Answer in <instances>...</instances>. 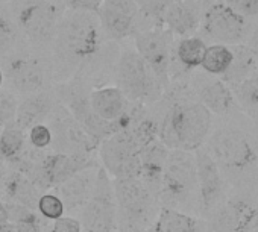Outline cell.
<instances>
[{"mask_svg":"<svg viewBox=\"0 0 258 232\" xmlns=\"http://www.w3.org/2000/svg\"><path fill=\"white\" fill-rule=\"evenodd\" d=\"M90 108L97 117L106 123L121 126L124 115L131 111V102L117 87H100L90 91Z\"/></svg>","mask_w":258,"mask_h":232,"instance_id":"17","label":"cell"},{"mask_svg":"<svg viewBox=\"0 0 258 232\" xmlns=\"http://www.w3.org/2000/svg\"><path fill=\"white\" fill-rule=\"evenodd\" d=\"M4 78L10 84V90L25 96L44 91L47 81L52 79L50 62L41 56L28 52L13 53L5 65Z\"/></svg>","mask_w":258,"mask_h":232,"instance_id":"9","label":"cell"},{"mask_svg":"<svg viewBox=\"0 0 258 232\" xmlns=\"http://www.w3.org/2000/svg\"><path fill=\"white\" fill-rule=\"evenodd\" d=\"M47 122L52 132V146L58 150L56 153L91 157V153L99 147V143L82 129L62 103L56 102Z\"/></svg>","mask_w":258,"mask_h":232,"instance_id":"10","label":"cell"},{"mask_svg":"<svg viewBox=\"0 0 258 232\" xmlns=\"http://www.w3.org/2000/svg\"><path fill=\"white\" fill-rule=\"evenodd\" d=\"M232 58H234V52L231 47L225 44H213L207 47L201 67L208 74L223 76L228 71Z\"/></svg>","mask_w":258,"mask_h":232,"instance_id":"26","label":"cell"},{"mask_svg":"<svg viewBox=\"0 0 258 232\" xmlns=\"http://www.w3.org/2000/svg\"><path fill=\"white\" fill-rule=\"evenodd\" d=\"M10 221V215H8V209L4 203H0V226Z\"/></svg>","mask_w":258,"mask_h":232,"instance_id":"39","label":"cell"},{"mask_svg":"<svg viewBox=\"0 0 258 232\" xmlns=\"http://www.w3.org/2000/svg\"><path fill=\"white\" fill-rule=\"evenodd\" d=\"M59 2H64V0H59Z\"/></svg>","mask_w":258,"mask_h":232,"instance_id":"46","label":"cell"},{"mask_svg":"<svg viewBox=\"0 0 258 232\" xmlns=\"http://www.w3.org/2000/svg\"><path fill=\"white\" fill-rule=\"evenodd\" d=\"M238 94L246 106L258 111V68L238 84Z\"/></svg>","mask_w":258,"mask_h":232,"instance_id":"31","label":"cell"},{"mask_svg":"<svg viewBox=\"0 0 258 232\" xmlns=\"http://www.w3.org/2000/svg\"><path fill=\"white\" fill-rule=\"evenodd\" d=\"M103 32L96 14L66 10L52 43V79L69 82L82 68L99 62Z\"/></svg>","mask_w":258,"mask_h":232,"instance_id":"1","label":"cell"},{"mask_svg":"<svg viewBox=\"0 0 258 232\" xmlns=\"http://www.w3.org/2000/svg\"><path fill=\"white\" fill-rule=\"evenodd\" d=\"M225 5L243 19L258 16V0H225Z\"/></svg>","mask_w":258,"mask_h":232,"instance_id":"35","label":"cell"},{"mask_svg":"<svg viewBox=\"0 0 258 232\" xmlns=\"http://www.w3.org/2000/svg\"><path fill=\"white\" fill-rule=\"evenodd\" d=\"M196 173H198V193L201 208L205 212L216 209L223 197V181L217 163L207 150H195Z\"/></svg>","mask_w":258,"mask_h":232,"instance_id":"16","label":"cell"},{"mask_svg":"<svg viewBox=\"0 0 258 232\" xmlns=\"http://www.w3.org/2000/svg\"><path fill=\"white\" fill-rule=\"evenodd\" d=\"M14 23L20 35L34 47H52L58 25L66 13L59 0H20L14 8Z\"/></svg>","mask_w":258,"mask_h":232,"instance_id":"4","label":"cell"},{"mask_svg":"<svg viewBox=\"0 0 258 232\" xmlns=\"http://www.w3.org/2000/svg\"><path fill=\"white\" fill-rule=\"evenodd\" d=\"M255 120H256V122H258V114H256V119H255Z\"/></svg>","mask_w":258,"mask_h":232,"instance_id":"44","label":"cell"},{"mask_svg":"<svg viewBox=\"0 0 258 232\" xmlns=\"http://www.w3.org/2000/svg\"><path fill=\"white\" fill-rule=\"evenodd\" d=\"M81 227L84 232H115L117 203L112 179L99 167L94 188L81 209Z\"/></svg>","mask_w":258,"mask_h":232,"instance_id":"8","label":"cell"},{"mask_svg":"<svg viewBox=\"0 0 258 232\" xmlns=\"http://www.w3.org/2000/svg\"><path fill=\"white\" fill-rule=\"evenodd\" d=\"M20 37L13 17L0 14V58H10L16 53Z\"/></svg>","mask_w":258,"mask_h":232,"instance_id":"29","label":"cell"},{"mask_svg":"<svg viewBox=\"0 0 258 232\" xmlns=\"http://www.w3.org/2000/svg\"><path fill=\"white\" fill-rule=\"evenodd\" d=\"M134 2L143 17L161 22L164 13L175 0H134Z\"/></svg>","mask_w":258,"mask_h":232,"instance_id":"33","label":"cell"},{"mask_svg":"<svg viewBox=\"0 0 258 232\" xmlns=\"http://www.w3.org/2000/svg\"><path fill=\"white\" fill-rule=\"evenodd\" d=\"M50 232H82V227L78 218L62 215L53 221Z\"/></svg>","mask_w":258,"mask_h":232,"instance_id":"37","label":"cell"},{"mask_svg":"<svg viewBox=\"0 0 258 232\" xmlns=\"http://www.w3.org/2000/svg\"><path fill=\"white\" fill-rule=\"evenodd\" d=\"M4 84H5V78H4V70L0 67V90L4 88Z\"/></svg>","mask_w":258,"mask_h":232,"instance_id":"41","label":"cell"},{"mask_svg":"<svg viewBox=\"0 0 258 232\" xmlns=\"http://www.w3.org/2000/svg\"><path fill=\"white\" fill-rule=\"evenodd\" d=\"M102 169L112 181L140 176V147L129 129H118L99 143Z\"/></svg>","mask_w":258,"mask_h":232,"instance_id":"7","label":"cell"},{"mask_svg":"<svg viewBox=\"0 0 258 232\" xmlns=\"http://www.w3.org/2000/svg\"><path fill=\"white\" fill-rule=\"evenodd\" d=\"M139 16L134 0H105L96 13L103 35L114 41L137 34Z\"/></svg>","mask_w":258,"mask_h":232,"instance_id":"14","label":"cell"},{"mask_svg":"<svg viewBox=\"0 0 258 232\" xmlns=\"http://www.w3.org/2000/svg\"><path fill=\"white\" fill-rule=\"evenodd\" d=\"M169 150L160 138H155L154 141L148 143L140 149V179L143 184L157 196L161 190L163 182V173L166 160L169 155Z\"/></svg>","mask_w":258,"mask_h":232,"instance_id":"19","label":"cell"},{"mask_svg":"<svg viewBox=\"0 0 258 232\" xmlns=\"http://www.w3.org/2000/svg\"><path fill=\"white\" fill-rule=\"evenodd\" d=\"M26 144V132L16 122L8 123L0 132V160H17Z\"/></svg>","mask_w":258,"mask_h":232,"instance_id":"24","label":"cell"},{"mask_svg":"<svg viewBox=\"0 0 258 232\" xmlns=\"http://www.w3.org/2000/svg\"><path fill=\"white\" fill-rule=\"evenodd\" d=\"M55 105H56L55 96L46 90L35 94H29L19 103L16 123L22 129L29 131L31 128L44 123L50 117Z\"/></svg>","mask_w":258,"mask_h":232,"instance_id":"21","label":"cell"},{"mask_svg":"<svg viewBox=\"0 0 258 232\" xmlns=\"http://www.w3.org/2000/svg\"><path fill=\"white\" fill-rule=\"evenodd\" d=\"M0 132H2V126H0Z\"/></svg>","mask_w":258,"mask_h":232,"instance_id":"45","label":"cell"},{"mask_svg":"<svg viewBox=\"0 0 258 232\" xmlns=\"http://www.w3.org/2000/svg\"><path fill=\"white\" fill-rule=\"evenodd\" d=\"M37 209H38V212H40L41 217H44L47 220H53V221L56 218L62 217L64 212H66L64 203L53 193L41 194L40 199H38V202H37Z\"/></svg>","mask_w":258,"mask_h":232,"instance_id":"30","label":"cell"},{"mask_svg":"<svg viewBox=\"0 0 258 232\" xmlns=\"http://www.w3.org/2000/svg\"><path fill=\"white\" fill-rule=\"evenodd\" d=\"M7 193L13 199L14 203L23 205L28 208H37V202L40 199L38 196V187L26 176L16 175L11 179L7 181Z\"/></svg>","mask_w":258,"mask_h":232,"instance_id":"25","label":"cell"},{"mask_svg":"<svg viewBox=\"0 0 258 232\" xmlns=\"http://www.w3.org/2000/svg\"><path fill=\"white\" fill-rule=\"evenodd\" d=\"M207 44L199 37H184L176 46V58L185 68L201 67Z\"/></svg>","mask_w":258,"mask_h":232,"instance_id":"28","label":"cell"},{"mask_svg":"<svg viewBox=\"0 0 258 232\" xmlns=\"http://www.w3.org/2000/svg\"><path fill=\"white\" fill-rule=\"evenodd\" d=\"M117 88L129 102H152L161 96L163 85L136 49H126L115 62Z\"/></svg>","mask_w":258,"mask_h":232,"instance_id":"5","label":"cell"},{"mask_svg":"<svg viewBox=\"0 0 258 232\" xmlns=\"http://www.w3.org/2000/svg\"><path fill=\"white\" fill-rule=\"evenodd\" d=\"M232 62L228 71L223 74V82L228 84H240L244 78H247L255 70V53L250 49L238 47L234 50Z\"/></svg>","mask_w":258,"mask_h":232,"instance_id":"27","label":"cell"},{"mask_svg":"<svg viewBox=\"0 0 258 232\" xmlns=\"http://www.w3.org/2000/svg\"><path fill=\"white\" fill-rule=\"evenodd\" d=\"M4 166H0V185L4 184V179H5V176H4V169H2Z\"/></svg>","mask_w":258,"mask_h":232,"instance_id":"42","label":"cell"},{"mask_svg":"<svg viewBox=\"0 0 258 232\" xmlns=\"http://www.w3.org/2000/svg\"><path fill=\"white\" fill-rule=\"evenodd\" d=\"M0 232H22V230H20L14 223L8 221V223H5V224L0 226Z\"/></svg>","mask_w":258,"mask_h":232,"instance_id":"40","label":"cell"},{"mask_svg":"<svg viewBox=\"0 0 258 232\" xmlns=\"http://www.w3.org/2000/svg\"><path fill=\"white\" fill-rule=\"evenodd\" d=\"M201 20L202 14L198 0H175L164 13L161 22L172 34L187 37L199 28Z\"/></svg>","mask_w":258,"mask_h":232,"instance_id":"20","label":"cell"},{"mask_svg":"<svg viewBox=\"0 0 258 232\" xmlns=\"http://www.w3.org/2000/svg\"><path fill=\"white\" fill-rule=\"evenodd\" d=\"M94 166L99 164L91 157L52 153L35 163V166L31 169V181L38 188H55L76 173Z\"/></svg>","mask_w":258,"mask_h":232,"instance_id":"12","label":"cell"},{"mask_svg":"<svg viewBox=\"0 0 258 232\" xmlns=\"http://www.w3.org/2000/svg\"><path fill=\"white\" fill-rule=\"evenodd\" d=\"M154 232H207V223L181 209L164 206L154 221Z\"/></svg>","mask_w":258,"mask_h":232,"instance_id":"22","label":"cell"},{"mask_svg":"<svg viewBox=\"0 0 258 232\" xmlns=\"http://www.w3.org/2000/svg\"><path fill=\"white\" fill-rule=\"evenodd\" d=\"M19 99L11 90H0V126L16 122V114L19 108Z\"/></svg>","mask_w":258,"mask_h":232,"instance_id":"32","label":"cell"},{"mask_svg":"<svg viewBox=\"0 0 258 232\" xmlns=\"http://www.w3.org/2000/svg\"><path fill=\"white\" fill-rule=\"evenodd\" d=\"M235 232H258V208L244 211Z\"/></svg>","mask_w":258,"mask_h":232,"instance_id":"38","label":"cell"},{"mask_svg":"<svg viewBox=\"0 0 258 232\" xmlns=\"http://www.w3.org/2000/svg\"><path fill=\"white\" fill-rule=\"evenodd\" d=\"M99 167L100 166L88 167L53 188L55 190L53 194H56L61 199L66 211L67 209L69 211L82 209V206L87 203V200L91 196V191L94 188Z\"/></svg>","mask_w":258,"mask_h":232,"instance_id":"18","label":"cell"},{"mask_svg":"<svg viewBox=\"0 0 258 232\" xmlns=\"http://www.w3.org/2000/svg\"><path fill=\"white\" fill-rule=\"evenodd\" d=\"M28 140L35 149L43 150V149L52 146V132L46 123H41L28 131Z\"/></svg>","mask_w":258,"mask_h":232,"instance_id":"34","label":"cell"},{"mask_svg":"<svg viewBox=\"0 0 258 232\" xmlns=\"http://www.w3.org/2000/svg\"><path fill=\"white\" fill-rule=\"evenodd\" d=\"M204 34L216 44H238L246 35V20L225 4H213L202 14Z\"/></svg>","mask_w":258,"mask_h":232,"instance_id":"15","label":"cell"},{"mask_svg":"<svg viewBox=\"0 0 258 232\" xmlns=\"http://www.w3.org/2000/svg\"><path fill=\"white\" fill-rule=\"evenodd\" d=\"M211 158L228 169H244L255 160L253 146L249 138L234 128H223L213 134L210 140Z\"/></svg>","mask_w":258,"mask_h":232,"instance_id":"13","label":"cell"},{"mask_svg":"<svg viewBox=\"0 0 258 232\" xmlns=\"http://www.w3.org/2000/svg\"><path fill=\"white\" fill-rule=\"evenodd\" d=\"M196 191L198 173L195 153L179 149L169 150L158 200L161 199L172 205L169 208H176L191 200Z\"/></svg>","mask_w":258,"mask_h":232,"instance_id":"6","label":"cell"},{"mask_svg":"<svg viewBox=\"0 0 258 232\" xmlns=\"http://www.w3.org/2000/svg\"><path fill=\"white\" fill-rule=\"evenodd\" d=\"M256 47H258V35H256Z\"/></svg>","mask_w":258,"mask_h":232,"instance_id":"43","label":"cell"},{"mask_svg":"<svg viewBox=\"0 0 258 232\" xmlns=\"http://www.w3.org/2000/svg\"><path fill=\"white\" fill-rule=\"evenodd\" d=\"M117 203V227L121 232H146L154 224L158 209L157 196L140 178L112 181Z\"/></svg>","mask_w":258,"mask_h":232,"instance_id":"3","label":"cell"},{"mask_svg":"<svg viewBox=\"0 0 258 232\" xmlns=\"http://www.w3.org/2000/svg\"><path fill=\"white\" fill-rule=\"evenodd\" d=\"M47 232H50V230H47Z\"/></svg>","mask_w":258,"mask_h":232,"instance_id":"47","label":"cell"},{"mask_svg":"<svg viewBox=\"0 0 258 232\" xmlns=\"http://www.w3.org/2000/svg\"><path fill=\"white\" fill-rule=\"evenodd\" d=\"M172 43L173 34L160 26H152L139 31L134 38L136 52L149 65V68L154 71L163 87L167 85L169 81Z\"/></svg>","mask_w":258,"mask_h":232,"instance_id":"11","label":"cell"},{"mask_svg":"<svg viewBox=\"0 0 258 232\" xmlns=\"http://www.w3.org/2000/svg\"><path fill=\"white\" fill-rule=\"evenodd\" d=\"M211 129V112L196 100L175 103L166 114L158 137L167 149L195 152L201 149Z\"/></svg>","mask_w":258,"mask_h":232,"instance_id":"2","label":"cell"},{"mask_svg":"<svg viewBox=\"0 0 258 232\" xmlns=\"http://www.w3.org/2000/svg\"><path fill=\"white\" fill-rule=\"evenodd\" d=\"M103 2L105 0H64L67 10L90 13V14H96Z\"/></svg>","mask_w":258,"mask_h":232,"instance_id":"36","label":"cell"},{"mask_svg":"<svg viewBox=\"0 0 258 232\" xmlns=\"http://www.w3.org/2000/svg\"><path fill=\"white\" fill-rule=\"evenodd\" d=\"M199 102L213 114H226L234 103L229 87L220 79L207 81L199 88Z\"/></svg>","mask_w":258,"mask_h":232,"instance_id":"23","label":"cell"}]
</instances>
